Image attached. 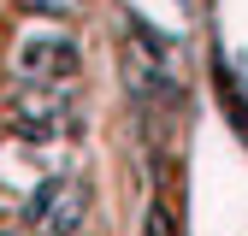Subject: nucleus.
<instances>
[{
  "label": "nucleus",
  "instance_id": "f257e3e1",
  "mask_svg": "<svg viewBox=\"0 0 248 236\" xmlns=\"http://www.w3.org/2000/svg\"><path fill=\"white\" fill-rule=\"evenodd\" d=\"M30 230L36 236H77L83 224V183H71V177H47V183L30 195Z\"/></svg>",
  "mask_w": 248,
  "mask_h": 236
},
{
  "label": "nucleus",
  "instance_id": "20e7f679",
  "mask_svg": "<svg viewBox=\"0 0 248 236\" xmlns=\"http://www.w3.org/2000/svg\"><path fill=\"white\" fill-rule=\"evenodd\" d=\"M30 6H36V12H59V18H65V12H77V6H83V0H30Z\"/></svg>",
  "mask_w": 248,
  "mask_h": 236
},
{
  "label": "nucleus",
  "instance_id": "f03ea898",
  "mask_svg": "<svg viewBox=\"0 0 248 236\" xmlns=\"http://www.w3.org/2000/svg\"><path fill=\"white\" fill-rule=\"evenodd\" d=\"M18 71L30 83H65L77 71V42L65 30H30L18 42Z\"/></svg>",
  "mask_w": 248,
  "mask_h": 236
},
{
  "label": "nucleus",
  "instance_id": "7ed1b4c3",
  "mask_svg": "<svg viewBox=\"0 0 248 236\" xmlns=\"http://www.w3.org/2000/svg\"><path fill=\"white\" fill-rule=\"evenodd\" d=\"M12 112H18V130L24 136H59V130H71V101L59 95V88H47V83H36V95H24Z\"/></svg>",
  "mask_w": 248,
  "mask_h": 236
},
{
  "label": "nucleus",
  "instance_id": "39448f33",
  "mask_svg": "<svg viewBox=\"0 0 248 236\" xmlns=\"http://www.w3.org/2000/svg\"><path fill=\"white\" fill-rule=\"evenodd\" d=\"M148 236H171V224H166V213H160V206L148 213Z\"/></svg>",
  "mask_w": 248,
  "mask_h": 236
}]
</instances>
